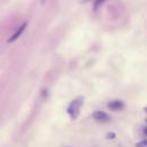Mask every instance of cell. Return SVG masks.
Returning <instances> with one entry per match:
<instances>
[{
  "label": "cell",
  "instance_id": "obj_1",
  "mask_svg": "<svg viewBox=\"0 0 147 147\" xmlns=\"http://www.w3.org/2000/svg\"><path fill=\"white\" fill-rule=\"evenodd\" d=\"M83 102H84V98L83 96H77L76 99H74L70 105L68 106V109H67V113L69 115V117L71 119H76L78 116H79V113H80V108L83 106Z\"/></svg>",
  "mask_w": 147,
  "mask_h": 147
},
{
  "label": "cell",
  "instance_id": "obj_2",
  "mask_svg": "<svg viewBox=\"0 0 147 147\" xmlns=\"http://www.w3.org/2000/svg\"><path fill=\"white\" fill-rule=\"evenodd\" d=\"M26 25H28V22H23V23L18 26V29H17V30H16V31H15V32H14V33L8 38V39H7V42H8V44H10V42H14L15 40H17V39L22 36V33L25 31Z\"/></svg>",
  "mask_w": 147,
  "mask_h": 147
},
{
  "label": "cell",
  "instance_id": "obj_3",
  "mask_svg": "<svg viewBox=\"0 0 147 147\" xmlns=\"http://www.w3.org/2000/svg\"><path fill=\"white\" fill-rule=\"evenodd\" d=\"M107 107L113 111H121V110H123L125 108V105H124V102L122 100H117L116 99V100H110L107 103Z\"/></svg>",
  "mask_w": 147,
  "mask_h": 147
},
{
  "label": "cell",
  "instance_id": "obj_4",
  "mask_svg": "<svg viewBox=\"0 0 147 147\" xmlns=\"http://www.w3.org/2000/svg\"><path fill=\"white\" fill-rule=\"evenodd\" d=\"M93 118L98 122H102V123H107L110 121V116L106 113V111H102V110H96L93 113Z\"/></svg>",
  "mask_w": 147,
  "mask_h": 147
},
{
  "label": "cell",
  "instance_id": "obj_5",
  "mask_svg": "<svg viewBox=\"0 0 147 147\" xmlns=\"http://www.w3.org/2000/svg\"><path fill=\"white\" fill-rule=\"evenodd\" d=\"M136 147H147V139H144L136 144Z\"/></svg>",
  "mask_w": 147,
  "mask_h": 147
},
{
  "label": "cell",
  "instance_id": "obj_6",
  "mask_svg": "<svg viewBox=\"0 0 147 147\" xmlns=\"http://www.w3.org/2000/svg\"><path fill=\"white\" fill-rule=\"evenodd\" d=\"M103 1H105V0H94V9H96Z\"/></svg>",
  "mask_w": 147,
  "mask_h": 147
},
{
  "label": "cell",
  "instance_id": "obj_7",
  "mask_svg": "<svg viewBox=\"0 0 147 147\" xmlns=\"http://www.w3.org/2000/svg\"><path fill=\"white\" fill-rule=\"evenodd\" d=\"M116 137V134L114 133V132H109V133H107V139H114Z\"/></svg>",
  "mask_w": 147,
  "mask_h": 147
},
{
  "label": "cell",
  "instance_id": "obj_8",
  "mask_svg": "<svg viewBox=\"0 0 147 147\" xmlns=\"http://www.w3.org/2000/svg\"><path fill=\"white\" fill-rule=\"evenodd\" d=\"M146 122H147V119H146ZM145 133L147 134V126H146V129H145Z\"/></svg>",
  "mask_w": 147,
  "mask_h": 147
},
{
  "label": "cell",
  "instance_id": "obj_9",
  "mask_svg": "<svg viewBox=\"0 0 147 147\" xmlns=\"http://www.w3.org/2000/svg\"><path fill=\"white\" fill-rule=\"evenodd\" d=\"M45 2H46V0H41V3H42V5H44Z\"/></svg>",
  "mask_w": 147,
  "mask_h": 147
},
{
  "label": "cell",
  "instance_id": "obj_10",
  "mask_svg": "<svg viewBox=\"0 0 147 147\" xmlns=\"http://www.w3.org/2000/svg\"><path fill=\"white\" fill-rule=\"evenodd\" d=\"M144 110H145V111L147 113V107H145V108H144Z\"/></svg>",
  "mask_w": 147,
  "mask_h": 147
}]
</instances>
